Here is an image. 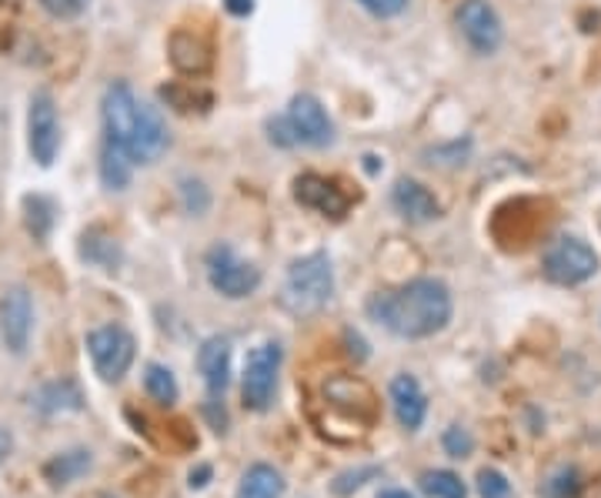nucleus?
I'll return each instance as SVG.
<instances>
[{
  "label": "nucleus",
  "instance_id": "f257e3e1",
  "mask_svg": "<svg viewBox=\"0 0 601 498\" xmlns=\"http://www.w3.org/2000/svg\"><path fill=\"white\" fill-rule=\"evenodd\" d=\"M371 321H377L394 339L422 342L448 328L455 314V301L445 281L438 278H415L408 284L384 288L367 301Z\"/></svg>",
  "mask_w": 601,
  "mask_h": 498
},
{
  "label": "nucleus",
  "instance_id": "f03ea898",
  "mask_svg": "<svg viewBox=\"0 0 601 498\" xmlns=\"http://www.w3.org/2000/svg\"><path fill=\"white\" fill-rule=\"evenodd\" d=\"M101 117H104L107 144L124 151L134 164H154L170 144V134L160 114L151 104H144L124 81H114L104 91Z\"/></svg>",
  "mask_w": 601,
  "mask_h": 498
},
{
  "label": "nucleus",
  "instance_id": "7ed1b4c3",
  "mask_svg": "<svg viewBox=\"0 0 601 498\" xmlns=\"http://www.w3.org/2000/svg\"><path fill=\"white\" fill-rule=\"evenodd\" d=\"M331 294H334V271H331L328 255L321 251L298 258L288 268L284 284H281V304L298 318L318 314L331 301Z\"/></svg>",
  "mask_w": 601,
  "mask_h": 498
},
{
  "label": "nucleus",
  "instance_id": "20e7f679",
  "mask_svg": "<svg viewBox=\"0 0 601 498\" xmlns=\"http://www.w3.org/2000/svg\"><path fill=\"white\" fill-rule=\"evenodd\" d=\"M271 141L281 147H328L334 141V121L328 117L324 104L314 94H298L291 97L288 111L278 121H268Z\"/></svg>",
  "mask_w": 601,
  "mask_h": 498
},
{
  "label": "nucleus",
  "instance_id": "39448f33",
  "mask_svg": "<svg viewBox=\"0 0 601 498\" xmlns=\"http://www.w3.org/2000/svg\"><path fill=\"white\" fill-rule=\"evenodd\" d=\"M281 362H284V352L278 342H265L248 355L245 375H241V398L248 412H268L274 405Z\"/></svg>",
  "mask_w": 601,
  "mask_h": 498
},
{
  "label": "nucleus",
  "instance_id": "423d86ee",
  "mask_svg": "<svg viewBox=\"0 0 601 498\" xmlns=\"http://www.w3.org/2000/svg\"><path fill=\"white\" fill-rule=\"evenodd\" d=\"M541 268H545L548 281H555L561 288H574V284H584L598 274V251L588 241L564 235L545 251Z\"/></svg>",
  "mask_w": 601,
  "mask_h": 498
},
{
  "label": "nucleus",
  "instance_id": "0eeeda50",
  "mask_svg": "<svg viewBox=\"0 0 601 498\" xmlns=\"http://www.w3.org/2000/svg\"><path fill=\"white\" fill-rule=\"evenodd\" d=\"M87 355L94 362V372L104 378V382H121L131 365H134V355H137V342L127 328L121 324H104V328H94L87 335Z\"/></svg>",
  "mask_w": 601,
  "mask_h": 498
},
{
  "label": "nucleus",
  "instance_id": "6e6552de",
  "mask_svg": "<svg viewBox=\"0 0 601 498\" xmlns=\"http://www.w3.org/2000/svg\"><path fill=\"white\" fill-rule=\"evenodd\" d=\"M208 281L218 294L241 301L261 288V268L245 261L231 245H215L208 251Z\"/></svg>",
  "mask_w": 601,
  "mask_h": 498
},
{
  "label": "nucleus",
  "instance_id": "1a4fd4ad",
  "mask_svg": "<svg viewBox=\"0 0 601 498\" xmlns=\"http://www.w3.org/2000/svg\"><path fill=\"white\" fill-rule=\"evenodd\" d=\"M324 402H328V408L331 412H338V415H344L348 422H354V428L361 432V435H367V428L374 425V415H377V408H374V395H371V388L361 382V378H354V375H331L328 382H324Z\"/></svg>",
  "mask_w": 601,
  "mask_h": 498
},
{
  "label": "nucleus",
  "instance_id": "9d476101",
  "mask_svg": "<svg viewBox=\"0 0 601 498\" xmlns=\"http://www.w3.org/2000/svg\"><path fill=\"white\" fill-rule=\"evenodd\" d=\"M455 21H458L462 38L468 41V48L481 58L495 54L505 41L501 18L488 0H462L458 11H455Z\"/></svg>",
  "mask_w": 601,
  "mask_h": 498
},
{
  "label": "nucleus",
  "instance_id": "9b49d317",
  "mask_svg": "<svg viewBox=\"0 0 601 498\" xmlns=\"http://www.w3.org/2000/svg\"><path fill=\"white\" fill-rule=\"evenodd\" d=\"M28 147L31 157L41 164V168H51L58 147H61V124H58V107L54 97L48 91H38L31 97V111H28Z\"/></svg>",
  "mask_w": 601,
  "mask_h": 498
},
{
  "label": "nucleus",
  "instance_id": "f8f14e48",
  "mask_svg": "<svg viewBox=\"0 0 601 498\" xmlns=\"http://www.w3.org/2000/svg\"><path fill=\"white\" fill-rule=\"evenodd\" d=\"M34 331V301L28 288H11L0 298V335L14 355H24Z\"/></svg>",
  "mask_w": 601,
  "mask_h": 498
},
{
  "label": "nucleus",
  "instance_id": "ddd939ff",
  "mask_svg": "<svg viewBox=\"0 0 601 498\" xmlns=\"http://www.w3.org/2000/svg\"><path fill=\"white\" fill-rule=\"evenodd\" d=\"M294 198H298V205H304L308 211H318L324 218H344L351 208V198L338 188V181H331L324 175H301L294 181Z\"/></svg>",
  "mask_w": 601,
  "mask_h": 498
},
{
  "label": "nucleus",
  "instance_id": "4468645a",
  "mask_svg": "<svg viewBox=\"0 0 601 498\" xmlns=\"http://www.w3.org/2000/svg\"><path fill=\"white\" fill-rule=\"evenodd\" d=\"M391 408H394V418L405 432H418L425 425V415H428V398L418 385L415 375H394L391 378Z\"/></svg>",
  "mask_w": 601,
  "mask_h": 498
},
{
  "label": "nucleus",
  "instance_id": "2eb2a0df",
  "mask_svg": "<svg viewBox=\"0 0 601 498\" xmlns=\"http://www.w3.org/2000/svg\"><path fill=\"white\" fill-rule=\"evenodd\" d=\"M391 205L394 211L412 221V225H428L435 218H442V205L438 198L422 185V181H412V178H401L394 181V191H391Z\"/></svg>",
  "mask_w": 601,
  "mask_h": 498
},
{
  "label": "nucleus",
  "instance_id": "dca6fc26",
  "mask_svg": "<svg viewBox=\"0 0 601 498\" xmlns=\"http://www.w3.org/2000/svg\"><path fill=\"white\" fill-rule=\"evenodd\" d=\"M197 369H200V378H205V385L215 398L225 395L231 385V342L221 335H211V339L200 342Z\"/></svg>",
  "mask_w": 601,
  "mask_h": 498
},
{
  "label": "nucleus",
  "instance_id": "f3484780",
  "mask_svg": "<svg viewBox=\"0 0 601 498\" xmlns=\"http://www.w3.org/2000/svg\"><path fill=\"white\" fill-rule=\"evenodd\" d=\"M170 64L180 74H205L211 68V48L190 31H174L170 38Z\"/></svg>",
  "mask_w": 601,
  "mask_h": 498
},
{
  "label": "nucleus",
  "instance_id": "a211bd4d",
  "mask_svg": "<svg viewBox=\"0 0 601 498\" xmlns=\"http://www.w3.org/2000/svg\"><path fill=\"white\" fill-rule=\"evenodd\" d=\"M94 465V455L87 448H71V452H61L54 455L48 465H44V478L54 485V488H64L77 478H84Z\"/></svg>",
  "mask_w": 601,
  "mask_h": 498
},
{
  "label": "nucleus",
  "instance_id": "6ab92c4d",
  "mask_svg": "<svg viewBox=\"0 0 601 498\" xmlns=\"http://www.w3.org/2000/svg\"><path fill=\"white\" fill-rule=\"evenodd\" d=\"M281 495H284V475L274 465L258 461L241 475L238 498H281Z\"/></svg>",
  "mask_w": 601,
  "mask_h": 498
},
{
  "label": "nucleus",
  "instance_id": "aec40b11",
  "mask_svg": "<svg viewBox=\"0 0 601 498\" xmlns=\"http://www.w3.org/2000/svg\"><path fill=\"white\" fill-rule=\"evenodd\" d=\"M38 408L48 412V415H54V412H81L84 398H81V388L74 382H51V385L41 388Z\"/></svg>",
  "mask_w": 601,
  "mask_h": 498
},
{
  "label": "nucleus",
  "instance_id": "412c9836",
  "mask_svg": "<svg viewBox=\"0 0 601 498\" xmlns=\"http://www.w3.org/2000/svg\"><path fill=\"white\" fill-rule=\"evenodd\" d=\"M131 157L124 151H117L114 144L104 141V151H101V181L111 188V191H124L127 181H131Z\"/></svg>",
  "mask_w": 601,
  "mask_h": 498
},
{
  "label": "nucleus",
  "instance_id": "4be33fe9",
  "mask_svg": "<svg viewBox=\"0 0 601 498\" xmlns=\"http://www.w3.org/2000/svg\"><path fill=\"white\" fill-rule=\"evenodd\" d=\"M144 392H147L157 405H164V408H170V405L177 402V395H180L174 372H170L167 365H157V362H151V365L144 369Z\"/></svg>",
  "mask_w": 601,
  "mask_h": 498
},
{
  "label": "nucleus",
  "instance_id": "5701e85b",
  "mask_svg": "<svg viewBox=\"0 0 601 498\" xmlns=\"http://www.w3.org/2000/svg\"><path fill=\"white\" fill-rule=\"evenodd\" d=\"M422 488H425V495H432V498H468L465 481H462L455 471H448V468L425 471V475H422Z\"/></svg>",
  "mask_w": 601,
  "mask_h": 498
},
{
  "label": "nucleus",
  "instance_id": "b1692460",
  "mask_svg": "<svg viewBox=\"0 0 601 498\" xmlns=\"http://www.w3.org/2000/svg\"><path fill=\"white\" fill-rule=\"evenodd\" d=\"M81 255H84L87 261H94L97 268H104V271H114V268H117V261H121V251H117V245H114L111 238H101L97 231L84 235Z\"/></svg>",
  "mask_w": 601,
  "mask_h": 498
},
{
  "label": "nucleus",
  "instance_id": "393cba45",
  "mask_svg": "<svg viewBox=\"0 0 601 498\" xmlns=\"http://www.w3.org/2000/svg\"><path fill=\"white\" fill-rule=\"evenodd\" d=\"M24 208H28V228H31V235L44 241V238L51 235V225H54V205H51L48 198L34 195V198L24 201Z\"/></svg>",
  "mask_w": 601,
  "mask_h": 498
},
{
  "label": "nucleus",
  "instance_id": "a878e982",
  "mask_svg": "<svg viewBox=\"0 0 601 498\" xmlns=\"http://www.w3.org/2000/svg\"><path fill=\"white\" fill-rule=\"evenodd\" d=\"M371 478H381V468H377V465H367V468H354V471H341V475L334 478L331 491H334L338 498H348L351 491L364 488V485H367Z\"/></svg>",
  "mask_w": 601,
  "mask_h": 498
},
{
  "label": "nucleus",
  "instance_id": "bb28decb",
  "mask_svg": "<svg viewBox=\"0 0 601 498\" xmlns=\"http://www.w3.org/2000/svg\"><path fill=\"white\" fill-rule=\"evenodd\" d=\"M581 491V475L574 468H561L545 481V495L548 498H574Z\"/></svg>",
  "mask_w": 601,
  "mask_h": 498
},
{
  "label": "nucleus",
  "instance_id": "cd10ccee",
  "mask_svg": "<svg viewBox=\"0 0 601 498\" xmlns=\"http://www.w3.org/2000/svg\"><path fill=\"white\" fill-rule=\"evenodd\" d=\"M442 445H445V455H452V458H468V455L475 452V438H472V432L462 428V425L445 428Z\"/></svg>",
  "mask_w": 601,
  "mask_h": 498
},
{
  "label": "nucleus",
  "instance_id": "c85d7f7f",
  "mask_svg": "<svg viewBox=\"0 0 601 498\" xmlns=\"http://www.w3.org/2000/svg\"><path fill=\"white\" fill-rule=\"evenodd\" d=\"M478 495L481 498H511V481L498 468L478 471Z\"/></svg>",
  "mask_w": 601,
  "mask_h": 498
},
{
  "label": "nucleus",
  "instance_id": "c756f323",
  "mask_svg": "<svg viewBox=\"0 0 601 498\" xmlns=\"http://www.w3.org/2000/svg\"><path fill=\"white\" fill-rule=\"evenodd\" d=\"M91 0H41V8L58 21H74L87 11Z\"/></svg>",
  "mask_w": 601,
  "mask_h": 498
},
{
  "label": "nucleus",
  "instance_id": "7c9ffc66",
  "mask_svg": "<svg viewBox=\"0 0 601 498\" xmlns=\"http://www.w3.org/2000/svg\"><path fill=\"white\" fill-rule=\"evenodd\" d=\"M180 195H184V208L190 211V215H205L208 211V188L200 185V181H184L180 185Z\"/></svg>",
  "mask_w": 601,
  "mask_h": 498
},
{
  "label": "nucleus",
  "instance_id": "2f4dec72",
  "mask_svg": "<svg viewBox=\"0 0 601 498\" xmlns=\"http://www.w3.org/2000/svg\"><path fill=\"white\" fill-rule=\"evenodd\" d=\"M358 4L374 18H397L408 8V0H358Z\"/></svg>",
  "mask_w": 601,
  "mask_h": 498
},
{
  "label": "nucleus",
  "instance_id": "473e14b6",
  "mask_svg": "<svg viewBox=\"0 0 601 498\" xmlns=\"http://www.w3.org/2000/svg\"><path fill=\"white\" fill-rule=\"evenodd\" d=\"M11 452H14V435H11V428L0 425V468H4V461L11 458Z\"/></svg>",
  "mask_w": 601,
  "mask_h": 498
},
{
  "label": "nucleus",
  "instance_id": "72a5a7b5",
  "mask_svg": "<svg viewBox=\"0 0 601 498\" xmlns=\"http://www.w3.org/2000/svg\"><path fill=\"white\" fill-rule=\"evenodd\" d=\"M208 478H211V465H200L197 471H190V488H205L208 485Z\"/></svg>",
  "mask_w": 601,
  "mask_h": 498
},
{
  "label": "nucleus",
  "instance_id": "f704fd0d",
  "mask_svg": "<svg viewBox=\"0 0 601 498\" xmlns=\"http://www.w3.org/2000/svg\"><path fill=\"white\" fill-rule=\"evenodd\" d=\"M228 11H231V14H248V11H251V0H228Z\"/></svg>",
  "mask_w": 601,
  "mask_h": 498
},
{
  "label": "nucleus",
  "instance_id": "c9c22d12",
  "mask_svg": "<svg viewBox=\"0 0 601 498\" xmlns=\"http://www.w3.org/2000/svg\"><path fill=\"white\" fill-rule=\"evenodd\" d=\"M377 498H415L412 491H405V488H384Z\"/></svg>",
  "mask_w": 601,
  "mask_h": 498
}]
</instances>
